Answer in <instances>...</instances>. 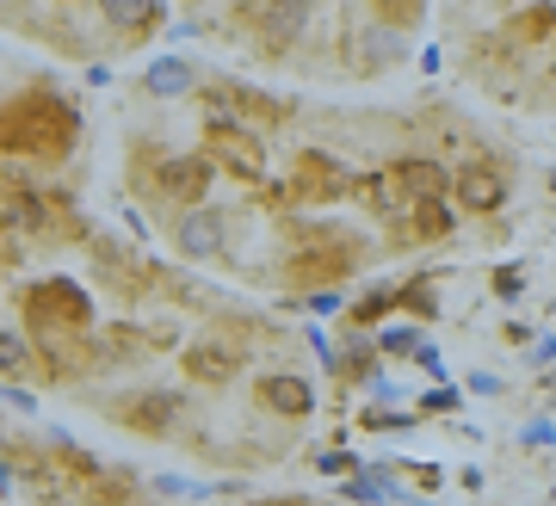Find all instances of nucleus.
I'll list each match as a JSON object with an SVG mask.
<instances>
[{
	"label": "nucleus",
	"mask_w": 556,
	"mask_h": 506,
	"mask_svg": "<svg viewBox=\"0 0 556 506\" xmlns=\"http://www.w3.org/2000/svg\"><path fill=\"white\" fill-rule=\"evenodd\" d=\"M353 273V248H328V253H303L298 266H291V278L298 284H334V278Z\"/></svg>",
	"instance_id": "9b49d317"
},
{
	"label": "nucleus",
	"mask_w": 556,
	"mask_h": 506,
	"mask_svg": "<svg viewBox=\"0 0 556 506\" xmlns=\"http://www.w3.org/2000/svg\"><path fill=\"white\" fill-rule=\"evenodd\" d=\"M452 192L464 211H501L507 204V174L501 167H464V174H452Z\"/></svg>",
	"instance_id": "423d86ee"
},
{
	"label": "nucleus",
	"mask_w": 556,
	"mask_h": 506,
	"mask_svg": "<svg viewBox=\"0 0 556 506\" xmlns=\"http://www.w3.org/2000/svg\"><path fill=\"white\" fill-rule=\"evenodd\" d=\"M321 469H328V476H353V457H346V451H328V457H321Z\"/></svg>",
	"instance_id": "bb28decb"
},
{
	"label": "nucleus",
	"mask_w": 556,
	"mask_h": 506,
	"mask_svg": "<svg viewBox=\"0 0 556 506\" xmlns=\"http://www.w3.org/2000/svg\"><path fill=\"white\" fill-rule=\"evenodd\" d=\"M445 408H457V390L445 383V377H439V390L427 395V414H445Z\"/></svg>",
	"instance_id": "393cba45"
},
{
	"label": "nucleus",
	"mask_w": 556,
	"mask_h": 506,
	"mask_svg": "<svg viewBox=\"0 0 556 506\" xmlns=\"http://www.w3.org/2000/svg\"><path fill=\"white\" fill-rule=\"evenodd\" d=\"M470 390H477V395H501V377H495V370H477V377H470Z\"/></svg>",
	"instance_id": "cd10ccee"
},
{
	"label": "nucleus",
	"mask_w": 556,
	"mask_h": 506,
	"mask_svg": "<svg viewBox=\"0 0 556 506\" xmlns=\"http://www.w3.org/2000/svg\"><path fill=\"white\" fill-rule=\"evenodd\" d=\"M415 235H420V241L452 235V211H445V198H415Z\"/></svg>",
	"instance_id": "2eb2a0df"
},
{
	"label": "nucleus",
	"mask_w": 556,
	"mask_h": 506,
	"mask_svg": "<svg viewBox=\"0 0 556 506\" xmlns=\"http://www.w3.org/2000/svg\"><path fill=\"white\" fill-rule=\"evenodd\" d=\"M340 501H402V488L383 469H365V476H346L340 482Z\"/></svg>",
	"instance_id": "4468645a"
},
{
	"label": "nucleus",
	"mask_w": 556,
	"mask_h": 506,
	"mask_svg": "<svg viewBox=\"0 0 556 506\" xmlns=\"http://www.w3.org/2000/svg\"><path fill=\"white\" fill-rule=\"evenodd\" d=\"M25 321L38 333H75L93 321V296L80 291L75 278H50V284H38L25 296Z\"/></svg>",
	"instance_id": "f03ea898"
},
{
	"label": "nucleus",
	"mask_w": 556,
	"mask_h": 506,
	"mask_svg": "<svg viewBox=\"0 0 556 506\" xmlns=\"http://www.w3.org/2000/svg\"><path fill=\"white\" fill-rule=\"evenodd\" d=\"M396 303H402L396 284H378L371 296H358V303H353V321H378V315H383V309H396Z\"/></svg>",
	"instance_id": "f3484780"
},
{
	"label": "nucleus",
	"mask_w": 556,
	"mask_h": 506,
	"mask_svg": "<svg viewBox=\"0 0 556 506\" xmlns=\"http://www.w3.org/2000/svg\"><path fill=\"white\" fill-rule=\"evenodd\" d=\"M142 93H155V99H179V93H192V68L179 56H155L149 68H142Z\"/></svg>",
	"instance_id": "f8f14e48"
},
{
	"label": "nucleus",
	"mask_w": 556,
	"mask_h": 506,
	"mask_svg": "<svg viewBox=\"0 0 556 506\" xmlns=\"http://www.w3.org/2000/svg\"><path fill=\"white\" fill-rule=\"evenodd\" d=\"M80 137V117L75 105H62L56 93H20V99H0V149L7 155H43L62 161Z\"/></svg>",
	"instance_id": "f257e3e1"
},
{
	"label": "nucleus",
	"mask_w": 556,
	"mask_h": 506,
	"mask_svg": "<svg viewBox=\"0 0 556 506\" xmlns=\"http://www.w3.org/2000/svg\"><path fill=\"white\" fill-rule=\"evenodd\" d=\"M236 105H241L248 117H260V124H278V117H285V105H266L260 93H236Z\"/></svg>",
	"instance_id": "412c9836"
},
{
	"label": "nucleus",
	"mask_w": 556,
	"mask_h": 506,
	"mask_svg": "<svg viewBox=\"0 0 556 506\" xmlns=\"http://www.w3.org/2000/svg\"><path fill=\"white\" fill-rule=\"evenodd\" d=\"M260 408L303 420V414H316V390H309V377H298V370H273V377H260Z\"/></svg>",
	"instance_id": "20e7f679"
},
{
	"label": "nucleus",
	"mask_w": 556,
	"mask_h": 506,
	"mask_svg": "<svg viewBox=\"0 0 556 506\" xmlns=\"http://www.w3.org/2000/svg\"><path fill=\"white\" fill-rule=\"evenodd\" d=\"M25 365H31V346L20 333H0V377H20Z\"/></svg>",
	"instance_id": "a211bd4d"
},
{
	"label": "nucleus",
	"mask_w": 556,
	"mask_h": 506,
	"mask_svg": "<svg viewBox=\"0 0 556 506\" xmlns=\"http://www.w3.org/2000/svg\"><path fill=\"white\" fill-rule=\"evenodd\" d=\"M155 494H161V501H186V494H199V488H192V482H179V476H161Z\"/></svg>",
	"instance_id": "b1692460"
},
{
	"label": "nucleus",
	"mask_w": 556,
	"mask_h": 506,
	"mask_svg": "<svg viewBox=\"0 0 556 506\" xmlns=\"http://www.w3.org/2000/svg\"><path fill=\"white\" fill-rule=\"evenodd\" d=\"M402 303H408L415 315H433V309H439V296H433V284H427V278H415V284H402Z\"/></svg>",
	"instance_id": "aec40b11"
},
{
	"label": "nucleus",
	"mask_w": 556,
	"mask_h": 506,
	"mask_svg": "<svg viewBox=\"0 0 556 506\" xmlns=\"http://www.w3.org/2000/svg\"><path fill=\"white\" fill-rule=\"evenodd\" d=\"M211 142H217V155L229 161L236 174H248V179L266 167V149H260V137H254V130H241V124H229V117H217V124H211Z\"/></svg>",
	"instance_id": "6e6552de"
},
{
	"label": "nucleus",
	"mask_w": 556,
	"mask_h": 506,
	"mask_svg": "<svg viewBox=\"0 0 556 506\" xmlns=\"http://www.w3.org/2000/svg\"><path fill=\"white\" fill-rule=\"evenodd\" d=\"M378 7V20L390 25V31H415L420 20H427V0H371Z\"/></svg>",
	"instance_id": "dca6fc26"
},
{
	"label": "nucleus",
	"mask_w": 556,
	"mask_h": 506,
	"mask_svg": "<svg viewBox=\"0 0 556 506\" xmlns=\"http://www.w3.org/2000/svg\"><path fill=\"white\" fill-rule=\"evenodd\" d=\"M161 192L174 198V204H204V192H211V161L204 155L161 161Z\"/></svg>",
	"instance_id": "39448f33"
},
{
	"label": "nucleus",
	"mask_w": 556,
	"mask_h": 506,
	"mask_svg": "<svg viewBox=\"0 0 556 506\" xmlns=\"http://www.w3.org/2000/svg\"><path fill=\"white\" fill-rule=\"evenodd\" d=\"M420 346V328H383L378 333V352H390V358H415Z\"/></svg>",
	"instance_id": "6ab92c4d"
},
{
	"label": "nucleus",
	"mask_w": 556,
	"mask_h": 506,
	"mask_svg": "<svg viewBox=\"0 0 556 506\" xmlns=\"http://www.w3.org/2000/svg\"><path fill=\"white\" fill-rule=\"evenodd\" d=\"M415 365H420V370H433V377H445V365H439V352H433V346H415Z\"/></svg>",
	"instance_id": "c85d7f7f"
},
{
	"label": "nucleus",
	"mask_w": 556,
	"mask_h": 506,
	"mask_svg": "<svg viewBox=\"0 0 556 506\" xmlns=\"http://www.w3.org/2000/svg\"><path fill=\"white\" fill-rule=\"evenodd\" d=\"M551 186H556V179H551Z\"/></svg>",
	"instance_id": "c756f323"
},
{
	"label": "nucleus",
	"mask_w": 556,
	"mask_h": 506,
	"mask_svg": "<svg viewBox=\"0 0 556 506\" xmlns=\"http://www.w3.org/2000/svg\"><path fill=\"white\" fill-rule=\"evenodd\" d=\"M179 253H186V260H217L223 253V216L192 204L186 223H179Z\"/></svg>",
	"instance_id": "9d476101"
},
{
	"label": "nucleus",
	"mask_w": 556,
	"mask_h": 506,
	"mask_svg": "<svg viewBox=\"0 0 556 506\" xmlns=\"http://www.w3.org/2000/svg\"><path fill=\"white\" fill-rule=\"evenodd\" d=\"M514 31H526V38H544V31H551V13H544V7H532V13H519Z\"/></svg>",
	"instance_id": "5701e85b"
},
{
	"label": "nucleus",
	"mask_w": 556,
	"mask_h": 506,
	"mask_svg": "<svg viewBox=\"0 0 556 506\" xmlns=\"http://www.w3.org/2000/svg\"><path fill=\"white\" fill-rule=\"evenodd\" d=\"M186 370H192V383L223 390V383L241 377V352L236 346H211V340H192V346H186Z\"/></svg>",
	"instance_id": "0eeeda50"
},
{
	"label": "nucleus",
	"mask_w": 556,
	"mask_h": 506,
	"mask_svg": "<svg viewBox=\"0 0 556 506\" xmlns=\"http://www.w3.org/2000/svg\"><path fill=\"white\" fill-rule=\"evenodd\" d=\"M383 186H396L402 198H445V192H452V174H445L439 161H420L415 155V161H396Z\"/></svg>",
	"instance_id": "1a4fd4ad"
},
{
	"label": "nucleus",
	"mask_w": 556,
	"mask_h": 506,
	"mask_svg": "<svg viewBox=\"0 0 556 506\" xmlns=\"http://www.w3.org/2000/svg\"><path fill=\"white\" fill-rule=\"evenodd\" d=\"M519 291H526V273H519V266H501V273H495V296H501V303H514Z\"/></svg>",
	"instance_id": "4be33fe9"
},
{
	"label": "nucleus",
	"mask_w": 556,
	"mask_h": 506,
	"mask_svg": "<svg viewBox=\"0 0 556 506\" xmlns=\"http://www.w3.org/2000/svg\"><path fill=\"white\" fill-rule=\"evenodd\" d=\"M526 445H532V451L556 445V427H551V420H532V427H526Z\"/></svg>",
	"instance_id": "a878e982"
},
{
	"label": "nucleus",
	"mask_w": 556,
	"mask_h": 506,
	"mask_svg": "<svg viewBox=\"0 0 556 506\" xmlns=\"http://www.w3.org/2000/svg\"><path fill=\"white\" fill-rule=\"evenodd\" d=\"M118 420L130 432H142V439H161V432H174V420H179V395L174 390H149V395H137V402H124Z\"/></svg>",
	"instance_id": "7ed1b4c3"
},
{
	"label": "nucleus",
	"mask_w": 556,
	"mask_h": 506,
	"mask_svg": "<svg viewBox=\"0 0 556 506\" xmlns=\"http://www.w3.org/2000/svg\"><path fill=\"white\" fill-rule=\"evenodd\" d=\"M100 13L118 31H155L161 25V0H100Z\"/></svg>",
	"instance_id": "ddd939ff"
}]
</instances>
